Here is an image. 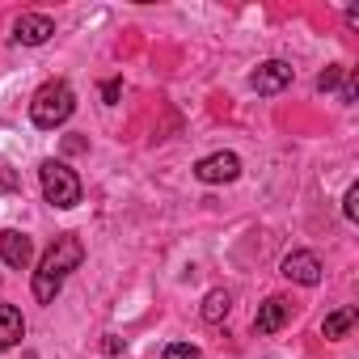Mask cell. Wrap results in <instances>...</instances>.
<instances>
[{
  "label": "cell",
  "mask_w": 359,
  "mask_h": 359,
  "mask_svg": "<svg viewBox=\"0 0 359 359\" xmlns=\"http://www.w3.org/2000/svg\"><path fill=\"white\" fill-rule=\"evenodd\" d=\"M81 258H85V245H81L72 233L55 237V245L43 254V262H39V271H34V300H39V304H55L64 279L81 266Z\"/></svg>",
  "instance_id": "cell-1"
},
{
  "label": "cell",
  "mask_w": 359,
  "mask_h": 359,
  "mask_svg": "<svg viewBox=\"0 0 359 359\" xmlns=\"http://www.w3.org/2000/svg\"><path fill=\"white\" fill-rule=\"evenodd\" d=\"M72 110H76V93H72L68 81H47V85L34 93V102H30V118H34V127H43V131H55L60 123H68Z\"/></svg>",
  "instance_id": "cell-2"
},
{
  "label": "cell",
  "mask_w": 359,
  "mask_h": 359,
  "mask_svg": "<svg viewBox=\"0 0 359 359\" xmlns=\"http://www.w3.org/2000/svg\"><path fill=\"white\" fill-rule=\"evenodd\" d=\"M39 182H43V199L51 208H76L81 203V177L72 165L64 161H43L39 165Z\"/></svg>",
  "instance_id": "cell-3"
},
{
  "label": "cell",
  "mask_w": 359,
  "mask_h": 359,
  "mask_svg": "<svg viewBox=\"0 0 359 359\" xmlns=\"http://www.w3.org/2000/svg\"><path fill=\"white\" fill-rule=\"evenodd\" d=\"M195 177H199V182H208V187L237 182V177H241V156L237 152H212V156H203L195 165Z\"/></svg>",
  "instance_id": "cell-4"
},
{
  "label": "cell",
  "mask_w": 359,
  "mask_h": 359,
  "mask_svg": "<svg viewBox=\"0 0 359 359\" xmlns=\"http://www.w3.org/2000/svg\"><path fill=\"white\" fill-rule=\"evenodd\" d=\"M279 275L292 279V283H300V287H313V283L321 279V262H317L313 250H292V254L279 262Z\"/></svg>",
  "instance_id": "cell-5"
},
{
  "label": "cell",
  "mask_w": 359,
  "mask_h": 359,
  "mask_svg": "<svg viewBox=\"0 0 359 359\" xmlns=\"http://www.w3.org/2000/svg\"><path fill=\"white\" fill-rule=\"evenodd\" d=\"M292 64H283V60H266L254 76H250V85H254V93H262V97H271V93H283L287 85H292Z\"/></svg>",
  "instance_id": "cell-6"
},
{
  "label": "cell",
  "mask_w": 359,
  "mask_h": 359,
  "mask_svg": "<svg viewBox=\"0 0 359 359\" xmlns=\"http://www.w3.org/2000/svg\"><path fill=\"white\" fill-rule=\"evenodd\" d=\"M30 258H34V241H30L26 233H18V229H5V233H0V262H5V266L26 271Z\"/></svg>",
  "instance_id": "cell-7"
},
{
  "label": "cell",
  "mask_w": 359,
  "mask_h": 359,
  "mask_svg": "<svg viewBox=\"0 0 359 359\" xmlns=\"http://www.w3.org/2000/svg\"><path fill=\"white\" fill-rule=\"evenodd\" d=\"M51 34H55V22H51L47 13H22V18L13 22V39H18L22 47H43Z\"/></svg>",
  "instance_id": "cell-8"
},
{
  "label": "cell",
  "mask_w": 359,
  "mask_h": 359,
  "mask_svg": "<svg viewBox=\"0 0 359 359\" xmlns=\"http://www.w3.org/2000/svg\"><path fill=\"white\" fill-rule=\"evenodd\" d=\"M287 317H292V304H287L283 296H271V300L258 304V313H254V330H258V334H279V330L287 325Z\"/></svg>",
  "instance_id": "cell-9"
},
{
  "label": "cell",
  "mask_w": 359,
  "mask_h": 359,
  "mask_svg": "<svg viewBox=\"0 0 359 359\" xmlns=\"http://www.w3.org/2000/svg\"><path fill=\"white\" fill-rule=\"evenodd\" d=\"M26 338V317L13 304H0V351H9Z\"/></svg>",
  "instance_id": "cell-10"
},
{
  "label": "cell",
  "mask_w": 359,
  "mask_h": 359,
  "mask_svg": "<svg viewBox=\"0 0 359 359\" xmlns=\"http://www.w3.org/2000/svg\"><path fill=\"white\" fill-rule=\"evenodd\" d=\"M229 309H233V296H229L224 287H216V292H208V296H203V309H199V313H203V321H208V325H220V321L229 317Z\"/></svg>",
  "instance_id": "cell-11"
},
{
  "label": "cell",
  "mask_w": 359,
  "mask_h": 359,
  "mask_svg": "<svg viewBox=\"0 0 359 359\" xmlns=\"http://www.w3.org/2000/svg\"><path fill=\"white\" fill-rule=\"evenodd\" d=\"M351 325H355V309H334V313L321 321V334H325L330 342H338V338H346Z\"/></svg>",
  "instance_id": "cell-12"
},
{
  "label": "cell",
  "mask_w": 359,
  "mask_h": 359,
  "mask_svg": "<svg viewBox=\"0 0 359 359\" xmlns=\"http://www.w3.org/2000/svg\"><path fill=\"white\" fill-rule=\"evenodd\" d=\"M165 359H199V346H191V342H169L165 346Z\"/></svg>",
  "instance_id": "cell-13"
},
{
  "label": "cell",
  "mask_w": 359,
  "mask_h": 359,
  "mask_svg": "<svg viewBox=\"0 0 359 359\" xmlns=\"http://www.w3.org/2000/svg\"><path fill=\"white\" fill-rule=\"evenodd\" d=\"M338 81H342V68H338V64H334V68H325V72H321V76H317V89H321V93H330V89H334V85H338Z\"/></svg>",
  "instance_id": "cell-14"
},
{
  "label": "cell",
  "mask_w": 359,
  "mask_h": 359,
  "mask_svg": "<svg viewBox=\"0 0 359 359\" xmlns=\"http://www.w3.org/2000/svg\"><path fill=\"white\" fill-rule=\"evenodd\" d=\"M342 216H346V220H359V187L346 191V199H342Z\"/></svg>",
  "instance_id": "cell-15"
},
{
  "label": "cell",
  "mask_w": 359,
  "mask_h": 359,
  "mask_svg": "<svg viewBox=\"0 0 359 359\" xmlns=\"http://www.w3.org/2000/svg\"><path fill=\"white\" fill-rule=\"evenodd\" d=\"M118 89H123V85H118V81H106V89H102V97H106V102H110V106H114V97H118Z\"/></svg>",
  "instance_id": "cell-16"
}]
</instances>
